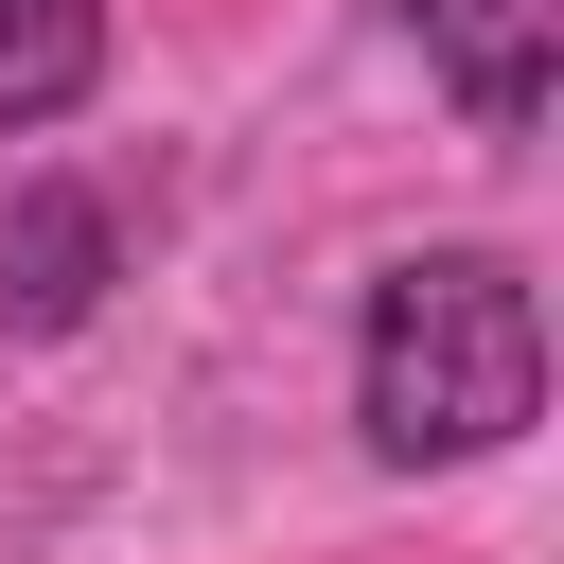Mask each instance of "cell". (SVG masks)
<instances>
[{
  "mask_svg": "<svg viewBox=\"0 0 564 564\" xmlns=\"http://www.w3.org/2000/svg\"><path fill=\"white\" fill-rule=\"evenodd\" d=\"M88 300H106V212L35 176V194L0 212V317H18V335H70Z\"/></svg>",
  "mask_w": 564,
  "mask_h": 564,
  "instance_id": "cell-3",
  "label": "cell"
},
{
  "mask_svg": "<svg viewBox=\"0 0 564 564\" xmlns=\"http://www.w3.org/2000/svg\"><path fill=\"white\" fill-rule=\"evenodd\" d=\"M88 70H106V0H0V123L88 106Z\"/></svg>",
  "mask_w": 564,
  "mask_h": 564,
  "instance_id": "cell-4",
  "label": "cell"
},
{
  "mask_svg": "<svg viewBox=\"0 0 564 564\" xmlns=\"http://www.w3.org/2000/svg\"><path fill=\"white\" fill-rule=\"evenodd\" d=\"M423 18V70L458 88L476 141H529L546 88H564V0H405Z\"/></svg>",
  "mask_w": 564,
  "mask_h": 564,
  "instance_id": "cell-2",
  "label": "cell"
},
{
  "mask_svg": "<svg viewBox=\"0 0 564 564\" xmlns=\"http://www.w3.org/2000/svg\"><path fill=\"white\" fill-rule=\"evenodd\" d=\"M529 405H546V300H529L494 247H423V264L370 282V352H352L370 458L441 476V458L529 441Z\"/></svg>",
  "mask_w": 564,
  "mask_h": 564,
  "instance_id": "cell-1",
  "label": "cell"
}]
</instances>
